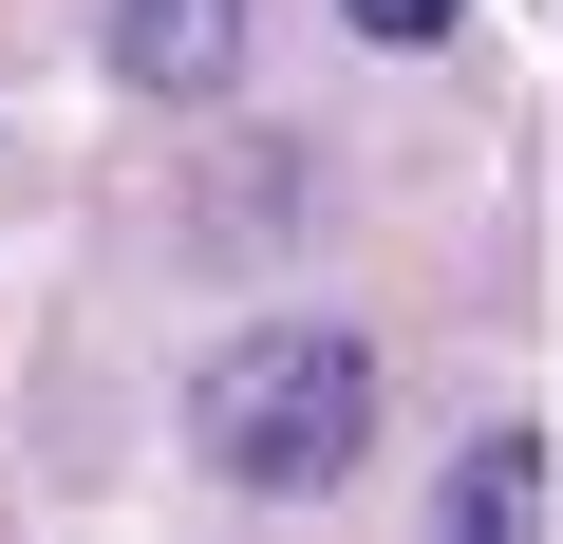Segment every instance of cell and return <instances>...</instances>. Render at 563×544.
<instances>
[{
    "instance_id": "6da1fadb",
    "label": "cell",
    "mask_w": 563,
    "mask_h": 544,
    "mask_svg": "<svg viewBox=\"0 0 563 544\" xmlns=\"http://www.w3.org/2000/svg\"><path fill=\"white\" fill-rule=\"evenodd\" d=\"M188 432H207V469H225V488L301 507V488H339V469L376 451V357H357V338H320V320H282V338H225Z\"/></svg>"
},
{
    "instance_id": "7a4b0ae2",
    "label": "cell",
    "mask_w": 563,
    "mask_h": 544,
    "mask_svg": "<svg viewBox=\"0 0 563 544\" xmlns=\"http://www.w3.org/2000/svg\"><path fill=\"white\" fill-rule=\"evenodd\" d=\"M113 76L132 95H225L244 76V0H113Z\"/></svg>"
},
{
    "instance_id": "3957f363",
    "label": "cell",
    "mask_w": 563,
    "mask_h": 544,
    "mask_svg": "<svg viewBox=\"0 0 563 544\" xmlns=\"http://www.w3.org/2000/svg\"><path fill=\"white\" fill-rule=\"evenodd\" d=\"M526 507H544V451H526V432H507V451H470V469H451V525H526Z\"/></svg>"
},
{
    "instance_id": "277c9868",
    "label": "cell",
    "mask_w": 563,
    "mask_h": 544,
    "mask_svg": "<svg viewBox=\"0 0 563 544\" xmlns=\"http://www.w3.org/2000/svg\"><path fill=\"white\" fill-rule=\"evenodd\" d=\"M357 38H451V0H339Z\"/></svg>"
}]
</instances>
